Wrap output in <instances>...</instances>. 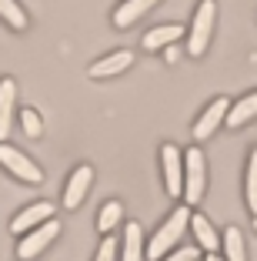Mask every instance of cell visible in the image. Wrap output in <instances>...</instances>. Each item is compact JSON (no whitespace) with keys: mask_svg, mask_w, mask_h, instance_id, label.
<instances>
[{"mask_svg":"<svg viewBox=\"0 0 257 261\" xmlns=\"http://www.w3.org/2000/svg\"><path fill=\"white\" fill-rule=\"evenodd\" d=\"M187 228H190V207L177 204L174 211L167 215V221L160 224L151 234V241H147V261H164L170 251H177V241H181V234Z\"/></svg>","mask_w":257,"mask_h":261,"instance_id":"cell-1","label":"cell"},{"mask_svg":"<svg viewBox=\"0 0 257 261\" xmlns=\"http://www.w3.org/2000/svg\"><path fill=\"white\" fill-rule=\"evenodd\" d=\"M204 191H207V161H204V151L201 147H190L184 151V204L187 207H197L204 201Z\"/></svg>","mask_w":257,"mask_h":261,"instance_id":"cell-2","label":"cell"},{"mask_svg":"<svg viewBox=\"0 0 257 261\" xmlns=\"http://www.w3.org/2000/svg\"><path fill=\"white\" fill-rule=\"evenodd\" d=\"M214 17H217V4L214 0H201L197 4V14H194V23L187 31V50L194 57H201L211 44V31H214Z\"/></svg>","mask_w":257,"mask_h":261,"instance_id":"cell-3","label":"cell"},{"mask_svg":"<svg viewBox=\"0 0 257 261\" xmlns=\"http://www.w3.org/2000/svg\"><path fill=\"white\" fill-rule=\"evenodd\" d=\"M57 234H61V221H53V218L47 224H40V228L27 231L17 241V261H34L37 254H44V248H50L57 241Z\"/></svg>","mask_w":257,"mask_h":261,"instance_id":"cell-4","label":"cell"},{"mask_svg":"<svg viewBox=\"0 0 257 261\" xmlns=\"http://www.w3.org/2000/svg\"><path fill=\"white\" fill-rule=\"evenodd\" d=\"M0 164H4L17 181H27V185H40V181H44V171H40L23 151H17L14 144H7V141L0 144Z\"/></svg>","mask_w":257,"mask_h":261,"instance_id":"cell-5","label":"cell"},{"mask_svg":"<svg viewBox=\"0 0 257 261\" xmlns=\"http://www.w3.org/2000/svg\"><path fill=\"white\" fill-rule=\"evenodd\" d=\"M160 168H164V188L170 198L184 194V154L177 151V144L160 147Z\"/></svg>","mask_w":257,"mask_h":261,"instance_id":"cell-6","label":"cell"},{"mask_svg":"<svg viewBox=\"0 0 257 261\" xmlns=\"http://www.w3.org/2000/svg\"><path fill=\"white\" fill-rule=\"evenodd\" d=\"M91 185H94V168L91 164H77V168L70 171L67 185H64V207H67V211L80 207L83 198H87V191H91Z\"/></svg>","mask_w":257,"mask_h":261,"instance_id":"cell-7","label":"cell"},{"mask_svg":"<svg viewBox=\"0 0 257 261\" xmlns=\"http://www.w3.org/2000/svg\"><path fill=\"white\" fill-rule=\"evenodd\" d=\"M53 218V204L50 201H34V204H27L23 211H17L14 215V221H10V231L14 234H27V231H34V228H40V224H47Z\"/></svg>","mask_w":257,"mask_h":261,"instance_id":"cell-8","label":"cell"},{"mask_svg":"<svg viewBox=\"0 0 257 261\" xmlns=\"http://www.w3.org/2000/svg\"><path fill=\"white\" fill-rule=\"evenodd\" d=\"M227 111H231V100L227 97H214L204 108V114L197 117V124H194V141H207L211 138L214 130L227 121Z\"/></svg>","mask_w":257,"mask_h":261,"instance_id":"cell-9","label":"cell"},{"mask_svg":"<svg viewBox=\"0 0 257 261\" xmlns=\"http://www.w3.org/2000/svg\"><path fill=\"white\" fill-rule=\"evenodd\" d=\"M14 111H17V81L14 77H0V144L10 138Z\"/></svg>","mask_w":257,"mask_h":261,"instance_id":"cell-10","label":"cell"},{"mask_svg":"<svg viewBox=\"0 0 257 261\" xmlns=\"http://www.w3.org/2000/svg\"><path fill=\"white\" fill-rule=\"evenodd\" d=\"M121 261H147V241H144V228H140L137 221H127V224H124Z\"/></svg>","mask_w":257,"mask_h":261,"instance_id":"cell-11","label":"cell"},{"mask_svg":"<svg viewBox=\"0 0 257 261\" xmlns=\"http://www.w3.org/2000/svg\"><path fill=\"white\" fill-rule=\"evenodd\" d=\"M190 234L197 238V248H204V254L220 251V234L214 231V224L207 221L201 211H190Z\"/></svg>","mask_w":257,"mask_h":261,"instance_id":"cell-12","label":"cell"},{"mask_svg":"<svg viewBox=\"0 0 257 261\" xmlns=\"http://www.w3.org/2000/svg\"><path fill=\"white\" fill-rule=\"evenodd\" d=\"M130 64H134L130 50H113V54L100 57L97 64H91V77H113V74H121V70H127Z\"/></svg>","mask_w":257,"mask_h":261,"instance_id":"cell-13","label":"cell"},{"mask_svg":"<svg viewBox=\"0 0 257 261\" xmlns=\"http://www.w3.org/2000/svg\"><path fill=\"white\" fill-rule=\"evenodd\" d=\"M181 34H187L181 23H160V27H154V31L144 34V50H160V47L167 50L170 44H177Z\"/></svg>","mask_w":257,"mask_h":261,"instance_id":"cell-14","label":"cell"},{"mask_svg":"<svg viewBox=\"0 0 257 261\" xmlns=\"http://www.w3.org/2000/svg\"><path fill=\"white\" fill-rule=\"evenodd\" d=\"M160 0H124L121 7L113 10V23L117 27H130V23L137 20V17H144L151 7H157Z\"/></svg>","mask_w":257,"mask_h":261,"instance_id":"cell-15","label":"cell"},{"mask_svg":"<svg viewBox=\"0 0 257 261\" xmlns=\"http://www.w3.org/2000/svg\"><path fill=\"white\" fill-rule=\"evenodd\" d=\"M220 248H224V261H247V245H244V231L227 224L220 234Z\"/></svg>","mask_w":257,"mask_h":261,"instance_id":"cell-16","label":"cell"},{"mask_svg":"<svg viewBox=\"0 0 257 261\" xmlns=\"http://www.w3.org/2000/svg\"><path fill=\"white\" fill-rule=\"evenodd\" d=\"M250 117H257V91L254 94H244L237 104H231V111H227V127H241V124H247Z\"/></svg>","mask_w":257,"mask_h":261,"instance_id":"cell-17","label":"cell"},{"mask_svg":"<svg viewBox=\"0 0 257 261\" xmlns=\"http://www.w3.org/2000/svg\"><path fill=\"white\" fill-rule=\"evenodd\" d=\"M121 221H124V204L121 201H107V204L97 211V231L104 234V238H110V231Z\"/></svg>","mask_w":257,"mask_h":261,"instance_id":"cell-18","label":"cell"},{"mask_svg":"<svg viewBox=\"0 0 257 261\" xmlns=\"http://www.w3.org/2000/svg\"><path fill=\"white\" fill-rule=\"evenodd\" d=\"M244 201H247V211L257 218V147L247 158V174H244Z\"/></svg>","mask_w":257,"mask_h":261,"instance_id":"cell-19","label":"cell"},{"mask_svg":"<svg viewBox=\"0 0 257 261\" xmlns=\"http://www.w3.org/2000/svg\"><path fill=\"white\" fill-rule=\"evenodd\" d=\"M0 17H4L14 31H23V27H27V14H23V7L17 0H0Z\"/></svg>","mask_w":257,"mask_h":261,"instance_id":"cell-20","label":"cell"},{"mask_svg":"<svg viewBox=\"0 0 257 261\" xmlns=\"http://www.w3.org/2000/svg\"><path fill=\"white\" fill-rule=\"evenodd\" d=\"M20 124H23V134H27V138H40V134H44L40 114H37L34 108H23V111H20Z\"/></svg>","mask_w":257,"mask_h":261,"instance_id":"cell-21","label":"cell"},{"mask_svg":"<svg viewBox=\"0 0 257 261\" xmlns=\"http://www.w3.org/2000/svg\"><path fill=\"white\" fill-rule=\"evenodd\" d=\"M117 254H121V245H117V238H104L97 248V254H94V261H117Z\"/></svg>","mask_w":257,"mask_h":261,"instance_id":"cell-22","label":"cell"},{"mask_svg":"<svg viewBox=\"0 0 257 261\" xmlns=\"http://www.w3.org/2000/svg\"><path fill=\"white\" fill-rule=\"evenodd\" d=\"M164 261H201V251H197V248H177V251H170Z\"/></svg>","mask_w":257,"mask_h":261,"instance_id":"cell-23","label":"cell"},{"mask_svg":"<svg viewBox=\"0 0 257 261\" xmlns=\"http://www.w3.org/2000/svg\"><path fill=\"white\" fill-rule=\"evenodd\" d=\"M164 57H167V64H177V61H181V47H177V44H170V47L164 50Z\"/></svg>","mask_w":257,"mask_h":261,"instance_id":"cell-24","label":"cell"},{"mask_svg":"<svg viewBox=\"0 0 257 261\" xmlns=\"http://www.w3.org/2000/svg\"><path fill=\"white\" fill-rule=\"evenodd\" d=\"M204 261H224V254H204Z\"/></svg>","mask_w":257,"mask_h":261,"instance_id":"cell-25","label":"cell"},{"mask_svg":"<svg viewBox=\"0 0 257 261\" xmlns=\"http://www.w3.org/2000/svg\"><path fill=\"white\" fill-rule=\"evenodd\" d=\"M254 231H257V218H254Z\"/></svg>","mask_w":257,"mask_h":261,"instance_id":"cell-26","label":"cell"}]
</instances>
